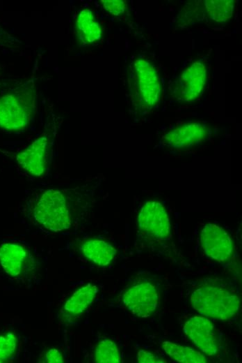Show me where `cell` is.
<instances>
[{"label":"cell","mask_w":242,"mask_h":363,"mask_svg":"<svg viewBox=\"0 0 242 363\" xmlns=\"http://www.w3.org/2000/svg\"><path fill=\"white\" fill-rule=\"evenodd\" d=\"M183 330L192 343L202 353L216 355L219 350L216 332L213 323L206 317L193 316L184 325Z\"/></svg>","instance_id":"9"},{"label":"cell","mask_w":242,"mask_h":363,"mask_svg":"<svg viewBox=\"0 0 242 363\" xmlns=\"http://www.w3.org/2000/svg\"><path fill=\"white\" fill-rule=\"evenodd\" d=\"M201 244L207 256L219 262L229 260L234 253L232 240L227 232L221 227L207 223L202 230Z\"/></svg>","instance_id":"8"},{"label":"cell","mask_w":242,"mask_h":363,"mask_svg":"<svg viewBox=\"0 0 242 363\" xmlns=\"http://www.w3.org/2000/svg\"><path fill=\"white\" fill-rule=\"evenodd\" d=\"M207 76L206 63L200 59L186 67L173 82L171 94L178 101L193 102L204 89Z\"/></svg>","instance_id":"5"},{"label":"cell","mask_w":242,"mask_h":363,"mask_svg":"<svg viewBox=\"0 0 242 363\" xmlns=\"http://www.w3.org/2000/svg\"><path fill=\"white\" fill-rule=\"evenodd\" d=\"M191 304L199 313L220 320L233 318L240 306L239 297L226 288L203 286L191 296Z\"/></svg>","instance_id":"3"},{"label":"cell","mask_w":242,"mask_h":363,"mask_svg":"<svg viewBox=\"0 0 242 363\" xmlns=\"http://www.w3.org/2000/svg\"><path fill=\"white\" fill-rule=\"evenodd\" d=\"M130 94L136 109L149 111L159 103L162 88L159 74L154 62L138 57L131 65Z\"/></svg>","instance_id":"2"},{"label":"cell","mask_w":242,"mask_h":363,"mask_svg":"<svg viewBox=\"0 0 242 363\" xmlns=\"http://www.w3.org/2000/svg\"><path fill=\"white\" fill-rule=\"evenodd\" d=\"M202 2L204 15L213 22L223 24L232 16L234 8L232 0H207Z\"/></svg>","instance_id":"16"},{"label":"cell","mask_w":242,"mask_h":363,"mask_svg":"<svg viewBox=\"0 0 242 363\" xmlns=\"http://www.w3.org/2000/svg\"><path fill=\"white\" fill-rule=\"evenodd\" d=\"M82 254L98 266H106L114 259L116 249L106 241L91 239L80 246Z\"/></svg>","instance_id":"14"},{"label":"cell","mask_w":242,"mask_h":363,"mask_svg":"<svg viewBox=\"0 0 242 363\" xmlns=\"http://www.w3.org/2000/svg\"><path fill=\"white\" fill-rule=\"evenodd\" d=\"M98 288L97 286L88 283L76 290L66 301L60 311V318L66 323H70L79 318L93 302Z\"/></svg>","instance_id":"12"},{"label":"cell","mask_w":242,"mask_h":363,"mask_svg":"<svg viewBox=\"0 0 242 363\" xmlns=\"http://www.w3.org/2000/svg\"><path fill=\"white\" fill-rule=\"evenodd\" d=\"M42 362L47 363H62L64 362V358L60 350L56 348H51L45 353Z\"/></svg>","instance_id":"22"},{"label":"cell","mask_w":242,"mask_h":363,"mask_svg":"<svg viewBox=\"0 0 242 363\" xmlns=\"http://www.w3.org/2000/svg\"><path fill=\"white\" fill-rule=\"evenodd\" d=\"M49 144V135L40 136L17 154L18 164L30 175L41 176L47 170Z\"/></svg>","instance_id":"10"},{"label":"cell","mask_w":242,"mask_h":363,"mask_svg":"<svg viewBox=\"0 0 242 363\" xmlns=\"http://www.w3.org/2000/svg\"><path fill=\"white\" fill-rule=\"evenodd\" d=\"M138 362L140 363H164L166 362L163 359L154 355L153 353L144 350H140L137 355Z\"/></svg>","instance_id":"21"},{"label":"cell","mask_w":242,"mask_h":363,"mask_svg":"<svg viewBox=\"0 0 242 363\" xmlns=\"http://www.w3.org/2000/svg\"><path fill=\"white\" fill-rule=\"evenodd\" d=\"M75 27L79 40L85 44L93 43L102 37V27L90 9H83L79 12Z\"/></svg>","instance_id":"15"},{"label":"cell","mask_w":242,"mask_h":363,"mask_svg":"<svg viewBox=\"0 0 242 363\" xmlns=\"http://www.w3.org/2000/svg\"><path fill=\"white\" fill-rule=\"evenodd\" d=\"M208 132L207 126L202 122H186L166 133L162 138V142L170 148L191 147L204 142Z\"/></svg>","instance_id":"11"},{"label":"cell","mask_w":242,"mask_h":363,"mask_svg":"<svg viewBox=\"0 0 242 363\" xmlns=\"http://www.w3.org/2000/svg\"><path fill=\"white\" fill-rule=\"evenodd\" d=\"M162 348L169 357L178 362L205 363L207 362V357L202 353L186 346L166 341L163 342Z\"/></svg>","instance_id":"17"},{"label":"cell","mask_w":242,"mask_h":363,"mask_svg":"<svg viewBox=\"0 0 242 363\" xmlns=\"http://www.w3.org/2000/svg\"><path fill=\"white\" fill-rule=\"evenodd\" d=\"M138 231L145 237L155 241H165L170 235L168 213L157 201L146 202L141 207L137 218Z\"/></svg>","instance_id":"6"},{"label":"cell","mask_w":242,"mask_h":363,"mask_svg":"<svg viewBox=\"0 0 242 363\" xmlns=\"http://www.w3.org/2000/svg\"><path fill=\"white\" fill-rule=\"evenodd\" d=\"M159 295L156 287L149 282H141L129 288L123 295L126 308L139 318L152 316L159 305Z\"/></svg>","instance_id":"7"},{"label":"cell","mask_w":242,"mask_h":363,"mask_svg":"<svg viewBox=\"0 0 242 363\" xmlns=\"http://www.w3.org/2000/svg\"><path fill=\"white\" fill-rule=\"evenodd\" d=\"M17 345V338L13 333L8 332L0 336V362L13 355Z\"/></svg>","instance_id":"19"},{"label":"cell","mask_w":242,"mask_h":363,"mask_svg":"<svg viewBox=\"0 0 242 363\" xmlns=\"http://www.w3.org/2000/svg\"><path fill=\"white\" fill-rule=\"evenodd\" d=\"M79 189H48L42 193L33 205L34 220L52 232L69 228L72 221V202Z\"/></svg>","instance_id":"1"},{"label":"cell","mask_w":242,"mask_h":363,"mask_svg":"<svg viewBox=\"0 0 242 363\" xmlns=\"http://www.w3.org/2000/svg\"><path fill=\"white\" fill-rule=\"evenodd\" d=\"M28 252L21 244L4 243L0 246V265L5 272L11 276L19 275L28 259Z\"/></svg>","instance_id":"13"},{"label":"cell","mask_w":242,"mask_h":363,"mask_svg":"<svg viewBox=\"0 0 242 363\" xmlns=\"http://www.w3.org/2000/svg\"><path fill=\"white\" fill-rule=\"evenodd\" d=\"M95 361L99 363H119L121 357L118 347L110 339L101 341L96 346Z\"/></svg>","instance_id":"18"},{"label":"cell","mask_w":242,"mask_h":363,"mask_svg":"<svg viewBox=\"0 0 242 363\" xmlns=\"http://www.w3.org/2000/svg\"><path fill=\"white\" fill-rule=\"evenodd\" d=\"M104 10L114 16L122 15L127 10V3L123 0H102Z\"/></svg>","instance_id":"20"},{"label":"cell","mask_w":242,"mask_h":363,"mask_svg":"<svg viewBox=\"0 0 242 363\" xmlns=\"http://www.w3.org/2000/svg\"><path fill=\"white\" fill-rule=\"evenodd\" d=\"M35 105V91L31 85L19 87L0 98V126L19 131L27 126Z\"/></svg>","instance_id":"4"}]
</instances>
